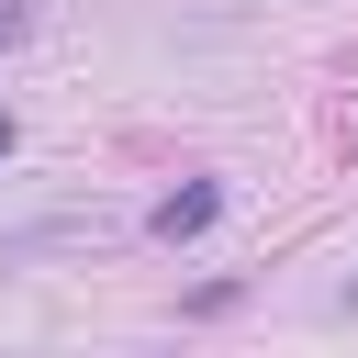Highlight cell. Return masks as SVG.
Listing matches in <instances>:
<instances>
[{
	"mask_svg": "<svg viewBox=\"0 0 358 358\" xmlns=\"http://www.w3.org/2000/svg\"><path fill=\"white\" fill-rule=\"evenodd\" d=\"M213 213H224V179H179V190L145 213V235H157V246H190V235H213Z\"/></svg>",
	"mask_w": 358,
	"mask_h": 358,
	"instance_id": "1",
	"label": "cell"
},
{
	"mask_svg": "<svg viewBox=\"0 0 358 358\" xmlns=\"http://www.w3.org/2000/svg\"><path fill=\"white\" fill-rule=\"evenodd\" d=\"M11 34H22V0H0V45H11Z\"/></svg>",
	"mask_w": 358,
	"mask_h": 358,
	"instance_id": "2",
	"label": "cell"
},
{
	"mask_svg": "<svg viewBox=\"0 0 358 358\" xmlns=\"http://www.w3.org/2000/svg\"><path fill=\"white\" fill-rule=\"evenodd\" d=\"M0 157H11V112H0Z\"/></svg>",
	"mask_w": 358,
	"mask_h": 358,
	"instance_id": "3",
	"label": "cell"
}]
</instances>
